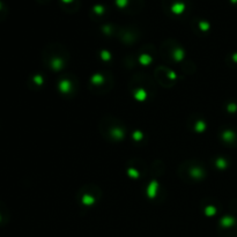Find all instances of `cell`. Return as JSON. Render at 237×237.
Returning a JSON list of instances; mask_svg holds the SVG:
<instances>
[{
	"mask_svg": "<svg viewBox=\"0 0 237 237\" xmlns=\"http://www.w3.org/2000/svg\"><path fill=\"white\" fill-rule=\"evenodd\" d=\"M184 9H185V5L183 2H179V1L172 3V6H171V10L175 14H182L184 12Z\"/></svg>",
	"mask_w": 237,
	"mask_h": 237,
	"instance_id": "1",
	"label": "cell"
},
{
	"mask_svg": "<svg viewBox=\"0 0 237 237\" xmlns=\"http://www.w3.org/2000/svg\"><path fill=\"white\" fill-rule=\"evenodd\" d=\"M94 10H95L97 14H102V13L104 12V7L101 6V5H96V6L94 7Z\"/></svg>",
	"mask_w": 237,
	"mask_h": 237,
	"instance_id": "3",
	"label": "cell"
},
{
	"mask_svg": "<svg viewBox=\"0 0 237 237\" xmlns=\"http://www.w3.org/2000/svg\"><path fill=\"white\" fill-rule=\"evenodd\" d=\"M63 1H64L65 3H70V2H72L73 0H63Z\"/></svg>",
	"mask_w": 237,
	"mask_h": 237,
	"instance_id": "4",
	"label": "cell"
},
{
	"mask_svg": "<svg viewBox=\"0 0 237 237\" xmlns=\"http://www.w3.org/2000/svg\"><path fill=\"white\" fill-rule=\"evenodd\" d=\"M127 3H128V0H116V5H117L118 7H120V8L125 7Z\"/></svg>",
	"mask_w": 237,
	"mask_h": 237,
	"instance_id": "2",
	"label": "cell"
},
{
	"mask_svg": "<svg viewBox=\"0 0 237 237\" xmlns=\"http://www.w3.org/2000/svg\"><path fill=\"white\" fill-rule=\"evenodd\" d=\"M231 1H233V2H237V0H231Z\"/></svg>",
	"mask_w": 237,
	"mask_h": 237,
	"instance_id": "5",
	"label": "cell"
}]
</instances>
